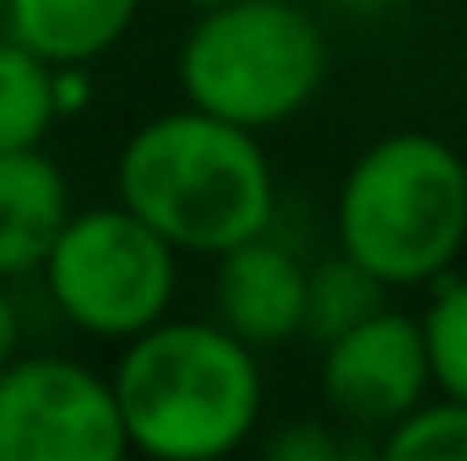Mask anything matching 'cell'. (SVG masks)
I'll return each mask as SVG.
<instances>
[{
  "mask_svg": "<svg viewBox=\"0 0 467 461\" xmlns=\"http://www.w3.org/2000/svg\"><path fill=\"white\" fill-rule=\"evenodd\" d=\"M115 201L180 255H223L277 229V174L261 130H244L196 104L152 115L115 158Z\"/></svg>",
  "mask_w": 467,
  "mask_h": 461,
  "instance_id": "6da1fadb",
  "label": "cell"
},
{
  "mask_svg": "<svg viewBox=\"0 0 467 461\" xmlns=\"http://www.w3.org/2000/svg\"><path fill=\"white\" fill-rule=\"evenodd\" d=\"M22 353V299L11 288V277H0V369Z\"/></svg>",
  "mask_w": 467,
  "mask_h": 461,
  "instance_id": "e0dca14e",
  "label": "cell"
},
{
  "mask_svg": "<svg viewBox=\"0 0 467 461\" xmlns=\"http://www.w3.org/2000/svg\"><path fill=\"white\" fill-rule=\"evenodd\" d=\"M130 451L115 380L66 353L0 369V461H115Z\"/></svg>",
  "mask_w": 467,
  "mask_h": 461,
  "instance_id": "8992f818",
  "label": "cell"
},
{
  "mask_svg": "<svg viewBox=\"0 0 467 461\" xmlns=\"http://www.w3.org/2000/svg\"><path fill=\"white\" fill-rule=\"evenodd\" d=\"M327 60L332 49L310 5L223 0L196 11L180 44V93L244 130H272L310 109L327 82Z\"/></svg>",
  "mask_w": 467,
  "mask_h": 461,
  "instance_id": "277c9868",
  "label": "cell"
},
{
  "mask_svg": "<svg viewBox=\"0 0 467 461\" xmlns=\"http://www.w3.org/2000/svg\"><path fill=\"white\" fill-rule=\"evenodd\" d=\"M332 223L386 288H435L467 255V158L435 130H391L348 163Z\"/></svg>",
  "mask_w": 467,
  "mask_h": 461,
  "instance_id": "3957f363",
  "label": "cell"
},
{
  "mask_svg": "<svg viewBox=\"0 0 467 461\" xmlns=\"http://www.w3.org/2000/svg\"><path fill=\"white\" fill-rule=\"evenodd\" d=\"M44 299L66 326L99 343H130L158 326L180 293V250L125 201L82 207L38 266Z\"/></svg>",
  "mask_w": 467,
  "mask_h": 461,
  "instance_id": "5b68a950",
  "label": "cell"
},
{
  "mask_svg": "<svg viewBox=\"0 0 467 461\" xmlns=\"http://www.w3.org/2000/svg\"><path fill=\"white\" fill-rule=\"evenodd\" d=\"M380 456L391 461H467V402L462 396H424L397 429L380 435Z\"/></svg>",
  "mask_w": 467,
  "mask_h": 461,
  "instance_id": "4fadbf2b",
  "label": "cell"
},
{
  "mask_svg": "<svg viewBox=\"0 0 467 461\" xmlns=\"http://www.w3.org/2000/svg\"><path fill=\"white\" fill-rule=\"evenodd\" d=\"M424 343H430V369L435 391L467 402V277H441L430 304H424Z\"/></svg>",
  "mask_w": 467,
  "mask_h": 461,
  "instance_id": "5bb4252c",
  "label": "cell"
},
{
  "mask_svg": "<svg viewBox=\"0 0 467 461\" xmlns=\"http://www.w3.org/2000/svg\"><path fill=\"white\" fill-rule=\"evenodd\" d=\"M424 396H435V369H430V343L424 321L408 310H375L353 332L332 337L321 347V402L327 413L348 429L375 440L397 429Z\"/></svg>",
  "mask_w": 467,
  "mask_h": 461,
  "instance_id": "52a82bcc",
  "label": "cell"
},
{
  "mask_svg": "<svg viewBox=\"0 0 467 461\" xmlns=\"http://www.w3.org/2000/svg\"><path fill=\"white\" fill-rule=\"evenodd\" d=\"M305 293H310V266L299 261L294 244L277 239V229L218 255L213 310L255 353L305 337Z\"/></svg>",
  "mask_w": 467,
  "mask_h": 461,
  "instance_id": "ba28073f",
  "label": "cell"
},
{
  "mask_svg": "<svg viewBox=\"0 0 467 461\" xmlns=\"http://www.w3.org/2000/svg\"><path fill=\"white\" fill-rule=\"evenodd\" d=\"M0 22H5V0H0Z\"/></svg>",
  "mask_w": 467,
  "mask_h": 461,
  "instance_id": "ffe728a7",
  "label": "cell"
},
{
  "mask_svg": "<svg viewBox=\"0 0 467 461\" xmlns=\"http://www.w3.org/2000/svg\"><path fill=\"white\" fill-rule=\"evenodd\" d=\"M386 282L358 266L353 255H327L310 266V293H305V337L316 347H327L332 337L353 332L358 321H369L375 310H386Z\"/></svg>",
  "mask_w": 467,
  "mask_h": 461,
  "instance_id": "7c38bea8",
  "label": "cell"
},
{
  "mask_svg": "<svg viewBox=\"0 0 467 461\" xmlns=\"http://www.w3.org/2000/svg\"><path fill=\"white\" fill-rule=\"evenodd\" d=\"M55 125V66L0 27V147H44Z\"/></svg>",
  "mask_w": 467,
  "mask_h": 461,
  "instance_id": "8fae6325",
  "label": "cell"
},
{
  "mask_svg": "<svg viewBox=\"0 0 467 461\" xmlns=\"http://www.w3.org/2000/svg\"><path fill=\"white\" fill-rule=\"evenodd\" d=\"M115 396L130 451L152 461L234 456L266 407L261 358L223 321H158L119 343Z\"/></svg>",
  "mask_w": 467,
  "mask_h": 461,
  "instance_id": "7a4b0ae2",
  "label": "cell"
},
{
  "mask_svg": "<svg viewBox=\"0 0 467 461\" xmlns=\"http://www.w3.org/2000/svg\"><path fill=\"white\" fill-rule=\"evenodd\" d=\"M180 5H191V11H207V5H223V0H180Z\"/></svg>",
  "mask_w": 467,
  "mask_h": 461,
  "instance_id": "d6986e66",
  "label": "cell"
},
{
  "mask_svg": "<svg viewBox=\"0 0 467 461\" xmlns=\"http://www.w3.org/2000/svg\"><path fill=\"white\" fill-rule=\"evenodd\" d=\"M141 0H5V33L49 66H93L130 33Z\"/></svg>",
  "mask_w": 467,
  "mask_h": 461,
  "instance_id": "30bf717a",
  "label": "cell"
},
{
  "mask_svg": "<svg viewBox=\"0 0 467 461\" xmlns=\"http://www.w3.org/2000/svg\"><path fill=\"white\" fill-rule=\"evenodd\" d=\"M71 212V185L44 147H0V277H38Z\"/></svg>",
  "mask_w": 467,
  "mask_h": 461,
  "instance_id": "9c48e42d",
  "label": "cell"
},
{
  "mask_svg": "<svg viewBox=\"0 0 467 461\" xmlns=\"http://www.w3.org/2000/svg\"><path fill=\"white\" fill-rule=\"evenodd\" d=\"M93 104V77H88V66H55V109L60 119L82 115Z\"/></svg>",
  "mask_w": 467,
  "mask_h": 461,
  "instance_id": "2e32d148",
  "label": "cell"
},
{
  "mask_svg": "<svg viewBox=\"0 0 467 461\" xmlns=\"http://www.w3.org/2000/svg\"><path fill=\"white\" fill-rule=\"evenodd\" d=\"M332 11H343V16H380V11H391L397 0H327Z\"/></svg>",
  "mask_w": 467,
  "mask_h": 461,
  "instance_id": "ac0fdd59",
  "label": "cell"
},
{
  "mask_svg": "<svg viewBox=\"0 0 467 461\" xmlns=\"http://www.w3.org/2000/svg\"><path fill=\"white\" fill-rule=\"evenodd\" d=\"M348 451H358L348 440V429L327 413V418H299L288 429H277L266 440V456L272 461H343Z\"/></svg>",
  "mask_w": 467,
  "mask_h": 461,
  "instance_id": "9a60e30c",
  "label": "cell"
}]
</instances>
